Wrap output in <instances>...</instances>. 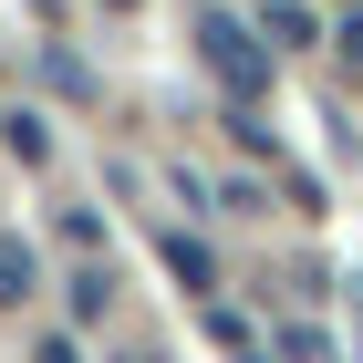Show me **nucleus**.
<instances>
[{
    "label": "nucleus",
    "mask_w": 363,
    "mask_h": 363,
    "mask_svg": "<svg viewBox=\"0 0 363 363\" xmlns=\"http://www.w3.org/2000/svg\"><path fill=\"white\" fill-rule=\"evenodd\" d=\"M197 62L218 73L228 104H259V94H270V42H259V21H239V11H197Z\"/></svg>",
    "instance_id": "1"
},
{
    "label": "nucleus",
    "mask_w": 363,
    "mask_h": 363,
    "mask_svg": "<svg viewBox=\"0 0 363 363\" xmlns=\"http://www.w3.org/2000/svg\"><path fill=\"white\" fill-rule=\"evenodd\" d=\"M259 42H270V52H301V42H322V31H311L301 0H259Z\"/></svg>",
    "instance_id": "2"
},
{
    "label": "nucleus",
    "mask_w": 363,
    "mask_h": 363,
    "mask_svg": "<svg viewBox=\"0 0 363 363\" xmlns=\"http://www.w3.org/2000/svg\"><path fill=\"white\" fill-rule=\"evenodd\" d=\"M31 291H42V259H31V239H0V311H21Z\"/></svg>",
    "instance_id": "3"
},
{
    "label": "nucleus",
    "mask_w": 363,
    "mask_h": 363,
    "mask_svg": "<svg viewBox=\"0 0 363 363\" xmlns=\"http://www.w3.org/2000/svg\"><path fill=\"white\" fill-rule=\"evenodd\" d=\"M167 270H177V280H187L197 301H208V291H218V270H208V250H197L187 228H167Z\"/></svg>",
    "instance_id": "4"
},
{
    "label": "nucleus",
    "mask_w": 363,
    "mask_h": 363,
    "mask_svg": "<svg viewBox=\"0 0 363 363\" xmlns=\"http://www.w3.org/2000/svg\"><path fill=\"white\" fill-rule=\"evenodd\" d=\"M42 84H52L62 104H84V94H94V73H84L73 52H62V42H42Z\"/></svg>",
    "instance_id": "5"
},
{
    "label": "nucleus",
    "mask_w": 363,
    "mask_h": 363,
    "mask_svg": "<svg viewBox=\"0 0 363 363\" xmlns=\"http://www.w3.org/2000/svg\"><path fill=\"white\" fill-rule=\"evenodd\" d=\"M0 135H11V156H31V167L52 156V125H42V114H0Z\"/></svg>",
    "instance_id": "6"
},
{
    "label": "nucleus",
    "mask_w": 363,
    "mask_h": 363,
    "mask_svg": "<svg viewBox=\"0 0 363 363\" xmlns=\"http://www.w3.org/2000/svg\"><path fill=\"white\" fill-rule=\"evenodd\" d=\"M114 311V280L104 270H73V322H104Z\"/></svg>",
    "instance_id": "7"
},
{
    "label": "nucleus",
    "mask_w": 363,
    "mask_h": 363,
    "mask_svg": "<svg viewBox=\"0 0 363 363\" xmlns=\"http://www.w3.org/2000/svg\"><path fill=\"white\" fill-rule=\"evenodd\" d=\"M280 363H333V353H322V333H280Z\"/></svg>",
    "instance_id": "8"
},
{
    "label": "nucleus",
    "mask_w": 363,
    "mask_h": 363,
    "mask_svg": "<svg viewBox=\"0 0 363 363\" xmlns=\"http://www.w3.org/2000/svg\"><path fill=\"white\" fill-rule=\"evenodd\" d=\"M333 52H342V62H363V11H353V21L333 31Z\"/></svg>",
    "instance_id": "9"
},
{
    "label": "nucleus",
    "mask_w": 363,
    "mask_h": 363,
    "mask_svg": "<svg viewBox=\"0 0 363 363\" xmlns=\"http://www.w3.org/2000/svg\"><path fill=\"white\" fill-rule=\"evenodd\" d=\"M114 363H167V353H114Z\"/></svg>",
    "instance_id": "10"
}]
</instances>
